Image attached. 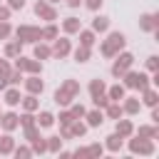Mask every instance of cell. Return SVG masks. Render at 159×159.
Returning <instances> with one entry per match:
<instances>
[{"mask_svg":"<svg viewBox=\"0 0 159 159\" xmlns=\"http://www.w3.org/2000/svg\"><path fill=\"white\" fill-rule=\"evenodd\" d=\"M77 94H80V82H77V80H65V82L57 87V92H55V102H57L60 107H70V104L77 99Z\"/></svg>","mask_w":159,"mask_h":159,"instance_id":"6da1fadb","label":"cell"},{"mask_svg":"<svg viewBox=\"0 0 159 159\" xmlns=\"http://www.w3.org/2000/svg\"><path fill=\"white\" fill-rule=\"evenodd\" d=\"M124 45H127V37L117 30V32H109V35H107V40L102 42L99 52H102L104 57H114L117 52H122V50H124Z\"/></svg>","mask_w":159,"mask_h":159,"instance_id":"7a4b0ae2","label":"cell"},{"mask_svg":"<svg viewBox=\"0 0 159 159\" xmlns=\"http://www.w3.org/2000/svg\"><path fill=\"white\" fill-rule=\"evenodd\" d=\"M114 57H117L112 62V75L114 77H122L127 70H132V65H134V55L132 52H117Z\"/></svg>","mask_w":159,"mask_h":159,"instance_id":"3957f363","label":"cell"},{"mask_svg":"<svg viewBox=\"0 0 159 159\" xmlns=\"http://www.w3.org/2000/svg\"><path fill=\"white\" fill-rule=\"evenodd\" d=\"M124 87H129V89H147L149 87V77L144 75V72H132V70H127L124 75Z\"/></svg>","mask_w":159,"mask_h":159,"instance_id":"277c9868","label":"cell"},{"mask_svg":"<svg viewBox=\"0 0 159 159\" xmlns=\"http://www.w3.org/2000/svg\"><path fill=\"white\" fill-rule=\"evenodd\" d=\"M15 70H20V72H27V75H40L42 72V62L40 60H30V57H25V55H17L15 57Z\"/></svg>","mask_w":159,"mask_h":159,"instance_id":"5b68a950","label":"cell"},{"mask_svg":"<svg viewBox=\"0 0 159 159\" xmlns=\"http://www.w3.org/2000/svg\"><path fill=\"white\" fill-rule=\"evenodd\" d=\"M129 152H132V154H142V157H149V154H154V139L134 137V139H129Z\"/></svg>","mask_w":159,"mask_h":159,"instance_id":"8992f818","label":"cell"},{"mask_svg":"<svg viewBox=\"0 0 159 159\" xmlns=\"http://www.w3.org/2000/svg\"><path fill=\"white\" fill-rule=\"evenodd\" d=\"M40 35H42V27H37V25H20L15 30V37L20 42H37Z\"/></svg>","mask_w":159,"mask_h":159,"instance_id":"52a82bcc","label":"cell"},{"mask_svg":"<svg viewBox=\"0 0 159 159\" xmlns=\"http://www.w3.org/2000/svg\"><path fill=\"white\" fill-rule=\"evenodd\" d=\"M35 15H37L40 20H47V22H55V20H57V10H55L52 2H47V0H37V2H35Z\"/></svg>","mask_w":159,"mask_h":159,"instance_id":"ba28073f","label":"cell"},{"mask_svg":"<svg viewBox=\"0 0 159 159\" xmlns=\"http://www.w3.org/2000/svg\"><path fill=\"white\" fill-rule=\"evenodd\" d=\"M52 50V57H57V60H62V57H67L70 52H72V45H70V40L67 37H55V45L50 47Z\"/></svg>","mask_w":159,"mask_h":159,"instance_id":"9c48e42d","label":"cell"},{"mask_svg":"<svg viewBox=\"0 0 159 159\" xmlns=\"http://www.w3.org/2000/svg\"><path fill=\"white\" fill-rule=\"evenodd\" d=\"M157 27H159V15L144 12V15L139 17V30H144V32H157Z\"/></svg>","mask_w":159,"mask_h":159,"instance_id":"30bf717a","label":"cell"},{"mask_svg":"<svg viewBox=\"0 0 159 159\" xmlns=\"http://www.w3.org/2000/svg\"><path fill=\"white\" fill-rule=\"evenodd\" d=\"M22 84H25L27 94H42V89H45V82L40 80V75H30V77H25Z\"/></svg>","mask_w":159,"mask_h":159,"instance_id":"8fae6325","label":"cell"},{"mask_svg":"<svg viewBox=\"0 0 159 159\" xmlns=\"http://www.w3.org/2000/svg\"><path fill=\"white\" fill-rule=\"evenodd\" d=\"M17 127H20V119H17L15 112H5V114H0V129H2V132H15Z\"/></svg>","mask_w":159,"mask_h":159,"instance_id":"7c38bea8","label":"cell"},{"mask_svg":"<svg viewBox=\"0 0 159 159\" xmlns=\"http://www.w3.org/2000/svg\"><path fill=\"white\" fill-rule=\"evenodd\" d=\"M20 99H22L20 89H17L15 84H7V87H5V104H7V107H17Z\"/></svg>","mask_w":159,"mask_h":159,"instance_id":"4fadbf2b","label":"cell"},{"mask_svg":"<svg viewBox=\"0 0 159 159\" xmlns=\"http://www.w3.org/2000/svg\"><path fill=\"white\" fill-rule=\"evenodd\" d=\"M82 119H87V122H84L87 127H99V124L104 122V112L94 107L92 112H84V117H82Z\"/></svg>","mask_w":159,"mask_h":159,"instance_id":"5bb4252c","label":"cell"},{"mask_svg":"<svg viewBox=\"0 0 159 159\" xmlns=\"http://www.w3.org/2000/svg\"><path fill=\"white\" fill-rule=\"evenodd\" d=\"M104 147L102 144H89V147H82V149H75V157H102Z\"/></svg>","mask_w":159,"mask_h":159,"instance_id":"9a60e30c","label":"cell"},{"mask_svg":"<svg viewBox=\"0 0 159 159\" xmlns=\"http://www.w3.org/2000/svg\"><path fill=\"white\" fill-rule=\"evenodd\" d=\"M80 27H82L80 17H65V20H62V32H65V35H77Z\"/></svg>","mask_w":159,"mask_h":159,"instance_id":"2e32d148","label":"cell"},{"mask_svg":"<svg viewBox=\"0 0 159 159\" xmlns=\"http://www.w3.org/2000/svg\"><path fill=\"white\" fill-rule=\"evenodd\" d=\"M114 132H117L119 137H124V139H127V137H132V134H134V124H132L129 119H122V117H119V119H117V129H114Z\"/></svg>","mask_w":159,"mask_h":159,"instance_id":"e0dca14e","label":"cell"},{"mask_svg":"<svg viewBox=\"0 0 159 159\" xmlns=\"http://www.w3.org/2000/svg\"><path fill=\"white\" fill-rule=\"evenodd\" d=\"M139 107H142L139 97H127V94H124V104H122L124 114H137V112H139Z\"/></svg>","mask_w":159,"mask_h":159,"instance_id":"ac0fdd59","label":"cell"},{"mask_svg":"<svg viewBox=\"0 0 159 159\" xmlns=\"http://www.w3.org/2000/svg\"><path fill=\"white\" fill-rule=\"evenodd\" d=\"M102 112H104V117H109V119H114V122H117V119L124 114V109H122V104H119V102H109V104H107Z\"/></svg>","mask_w":159,"mask_h":159,"instance_id":"d6986e66","label":"cell"},{"mask_svg":"<svg viewBox=\"0 0 159 159\" xmlns=\"http://www.w3.org/2000/svg\"><path fill=\"white\" fill-rule=\"evenodd\" d=\"M35 122H37V127H40V129H47V127H52V124H55V114H52V112H47V109H42V112L35 117Z\"/></svg>","mask_w":159,"mask_h":159,"instance_id":"ffe728a7","label":"cell"},{"mask_svg":"<svg viewBox=\"0 0 159 159\" xmlns=\"http://www.w3.org/2000/svg\"><path fill=\"white\" fill-rule=\"evenodd\" d=\"M92 30L94 32H107L109 30V17L107 15H94L92 17Z\"/></svg>","mask_w":159,"mask_h":159,"instance_id":"44dd1931","label":"cell"},{"mask_svg":"<svg viewBox=\"0 0 159 159\" xmlns=\"http://www.w3.org/2000/svg\"><path fill=\"white\" fill-rule=\"evenodd\" d=\"M124 94H127V87H124V84H112V87L107 89L109 102H119V99H124Z\"/></svg>","mask_w":159,"mask_h":159,"instance_id":"7402d4cb","label":"cell"},{"mask_svg":"<svg viewBox=\"0 0 159 159\" xmlns=\"http://www.w3.org/2000/svg\"><path fill=\"white\" fill-rule=\"evenodd\" d=\"M20 104H22V109H25V112H37L40 99H37V94H27V97H22V99H20Z\"/></svg>","mask_w":159,"mask_h":159,"instance_id":"603a6c76","label":"cell"},{"mask_svg":"<svg viewBox=\"0 0 159 159\" xmlns=\"http://www.w3.org/2000/svg\"><path fill=\"white\" fill-rule=\"evenodd\" d=\"M12 149H15V139L10 137V132H5L0 137V154H12Z\"/></svg>","mask_w":159,"mask_h":159,"instance_id":"cb8c5ba5","label":"cell"},{"mask_svg":"<svg viewBox=\"0 0 159 159\" xmlns=\"http://www.w3.org/2000/svg\"><path fill=\"white\" fill-rule=\"evenodd\" d=\"M77 35H80V45H84V47H92L94 40H97V37H94V35H97L94 30H82V27H80Z\"/></svg>","mask_w":159,"mask_h":159,"instance_id":"d4e9b609","label":"cell"},{"mask_svg":"<svg viewBox=\"0 0 159 159\" xmlns=\"http://www.w3.org/2000/svg\"><path fill=\"white\" fill-rule=\"evenodd\" d=\"M20 50H22V42H20V40H10V42L5 45V57L15 60V57L20 55Z\"/></svg>","mask_w":159,"mask_h":159,"instance_id":"484cf974","label":"cell"},{"mask_svg":"<svg viewBox=\"0 0 159 159\" xmlns=\"http://www.w3.org/2000/svg\"><path fill=\"white\" fill-rule=\"evenodd\" d=\"M157 89L154 87H147V89H142V102L147 104V107H157Z\"/></svg>","mask_w":159,"mask_h":159,"instance_id":"4316f807","label":"cell"},{"mask_svg":"<svg viewBox=\"0 0 159 159\" xmlns=\"http://www.w3.org/2000/svg\"><path fill=\"white\" fill-rule=\"evenodd\" d=\"M122 144H124V137H119V134L114 132V134H109V137H107V144H104V147H107L109 152H119V149H122Z\"/></svg>","mask_w":159,"mask_h":159,"instance_id":"83f0119b","label":"cell"},{"mask_svg":"<svg viewBox=\"0 0 159 159\" xmlns=\"http://www.w3.org/2000/svg\"><path fill=\"white\" fill-rule=\"evenodd\" d=\"M32 55H35V60H40V62H42V60H50V57H52V50H50L47 45L37 42V45H35V52H32Z\"/></svg>","mask_w":159,"mask_h":159,"instance_id":"f1b7e54d","label":"cell"},{"mask_svg":"<svg viewBox=\"0 0 159 159\" xmlns=\"http://www.w3.org/2000/svg\"><path fill=\"white\" fill-rule=\"evenodd\" d=\"M87 89H89L92 97H97V94H104V92H107V84L97 77V80H89V87H87Z\"/></svg>","mask_w":159,"mask_h":159,"instance_id":"f546056e","label":"cell"},{"mask_svg":"<svg viewBox=\"0 0 159 159\" xmlns=\"http://www.w3.org/2000/svg\"><path fill=\"white\" fill-rule=\"evenodd\" d=\"M87 124L82 122V119H72V124H70V132H72V137H84L87 134Z\"/></svg>","mask_w":159,"mask_h":159,"instance_id":"4dcf8cb0","label":"cell"},{"mask_svg":"<svg viewBox=\"0 0 159 159\" xmlns=\"http://www.w3.org/2000/svg\"><path fill=\"white\" fill-rule=\"evenodd\" d=\"M10 62L7 60H0V89H5L7 87V75H10Z\"/></svg>","mask_w":159,"mask_h":159,"instance_id":"1f68e13d","label":"cell"},{"mask_svg":"<svg viewBox=\"0 0 159 159\" xmlns=\"http://www.w3.org/2000/svg\"><path fill=\"white\" fill-rule=\"evenodd\" d=\"M89 55H92V47L80 45V47L75 50V62H87V60H89Z\"/></svg>","mask_w":159,"mask_h":159,"instance_id":"d6a6232c","label":"cell"},{"mask_svg":"<svg viewBox=\"0 0 159 159\" xmlns=\"http://www.w3.org/2000/svg\"><path fill=\"white\" fill-rule=\"evenodd\" d=\"M137 137H144V139H157V137H159V129H157V127H139V129H137Z\"/></svg>","mask_w":159,"mask_h":159,"instance_id":"836d02e7","label":"cell"},{"mask_svg":"<svg viewBox=\"0 0 159 159\" xmlns=\"http://www.w3.org/2000/svg\"><path fill=\"white\" fill-rule=\"evenodd\" d=\"M45 142H47V152H60V149H62V142H65V139H62L60 134H55V137H47Z\"/></svg>","mask_w":159,"mask_h":159,"instance_id":"e575fe53","label":"cell"},{"mask_svg":"<svg viewBox=\"0 0 159 159\" xmlns=\"http://www.w3.org/2000/svg\"><path fill=\"white\" fill-rule=\"evenodd\" d=\"M30 149H32V154H45V152H47V142H45L42 137H37V139L30 142Z\"/></svg>","mask_w":159,"mask_h":159,"instance_id":"d590c367","label":"cell"},{"mask_svg":"<svg viewBox=\"0 0 159 159\" xmlns=\"http://www.w3.org/2000/svg\"><path fill=\"white\" fill-rule=\"evenodd\" d=\"M60 32H57V25L55 22H50L47 27H42V35H40V40H55Z\"/></svg>","mask_w":159,"mask_h":159,"instance_id":"8d00e7d4","label":"cell"},{"mask_svg":"<svg viewBox=\"0 0 159 159\" xmlns=\"http://www.w3.org/2000/svg\"><path fill=\"white\" fill-rule=\"evenodd\" d=\"M17 119H20V127H22V129L30 127V124H37L35 117H32V112H25V109H22V114H17Z\"/></svg>","mask_w":159,"mask_h":159,"instance_id":"74e56055","label":"cell"},{"mask_svg":"<svg viewBox=\"0 0 159 159\" xmlns=\"http://www.w3.org/2000/svg\"><path fill=\"white\" fill-rule=\"evenodd\" d=\"M84 112H87V109H84L80 102H72V104H70V114H72L75 119H82V117H84Z\"/></svg>","mask_w":159,"mask_h":159,"instance_id":"f35d334b","label":"cell"},{"mask_svg":"<svg viewBox=\"0 0 159 159\" xmlns=\"http://www.w3.org/2000/svg\"><path fill=\"white\" fill-rule=\"evenodd\" d=\"M37 137H40V127H37V124L25 127V139H27V142H32V139H37Z\"/></svg>","mask_w":159,"mask_h":159,"instance_id":"ab89813d","label":"cell"},{"mask_svg":"<svg viewBox=\"0 0 159 159\" xmlns=\"http://www.w3.org/2000/svg\"><path fill=\"white\" fill-rule=\"evenodd\" d=\"M12 35V25L7 20H0V40H7Z\"/></svg>","mask_w":159,"mask_h":159,"instance_id":"60d3db41","label":"cell"},{"mask_svg":"<svg viewBox=\"0 0 159 159\" xmlns=\"http://www.w3.org/2000/svg\"><path fill=\"white\" fill-rule=\"evenodd\" d=\"M20 82H22V72H20V70H10V75H7V84H15V87H17Z\"/></svg>","mask_w":159,"mask_h":159,"instance_id":"b9f144b4","label":"cell"},{"mask_svg":"<svg viewBox=\"0 0 159 159\" xmlns=\"http://www.w3.org/2000/svg\"><path fill=\"white\" fill-rule=\"evenodd\" d=\"M92 102H94V107H97V109H104V107L109 104V97H107V92H104V94H97V97H92Z\"/></svg>","mask_w":159,"mask_h":159,"instance_id":"7bdbcfd3","label":"cell"},{"mask_svg":"<svg viewBox=\"0 0 159 159\" xmlns=\"http://www.w3.org/2000/svg\"><path fill=\"white\" fill-rule=\"evenodd\" d=\"M55 119H60V124H72V119H75V117L70 114V109H62V112H60V117H55Z\"/></svg>","mask_w":159,"mask_h":159,"instance_id":"ee69618b","label":"cell"},{"mask_svg":"<svg viewBox=\"0 0 159 159\" xmlns=\"http://www.w3.org/2000/svg\"><path fill=\"white\" fill-rule=\"evenodd\" d=\"M12 154H15L17 159H20V157H30V154H32V149H30V147H15V149H12Z\"/></svg>","mask_w":159,"mask_h":159,"instance_id":"f6af8a7d","label":"cell"},{"mask_svg":"<svg viewBox=\"0 0 159 159\" xmlns=\"http://www.w3.org/2000/svg\"><path fill=\"white\" fill-rule=\"evenodd\" d=\"M82 2L87 5V10H92V12H97V10L102 7V2H104V0H82Z\"/></svg>","mask_w":159,"mask_h":159,"instance_id":"bcb514c9","label":"cell"},{"mask_svg":"<svg viewBox=\"0 0 159 159\" xmlns=\"http://www.w3.org/2000/svg\"><path fill=\"white\" fill-rule=\"evenodd\" d=\"M157 67H159V57L152 55V57L147 60V70H149V72H157Z\"/></svg>","mask_w":159,"mask_h":159,"instance_id":"7dc6e473","label":"cell"},{"mask_svg":"<svg viewBox=\"0 0 159 159\" xmlns=\"http://www.w3.org/2000/svg\"><path fill=\"white\" fill-rule=\"evenodd\" d=\"M7 7L10 10H22L25 7V0H7Z\"/></svg>","mask_w":159,"mask_h":159,"instance_id":"c3c4849f","label":"cell"},{"mask_svg":"<svg viewBox=\"0 0 159 159\" xmlns=\"http://www.w3.org/2000/svg\"><path fill=\"white\" fill-rule=\"evenodd\" d=\"M10 12H12V10H10L7 5H0V20H7V17H10Z\"/></svg>","mask_w":159,"mask_h":159,"instance_id":"681fc988","label":"cell"},{"mask_svg":"<svg viewBox=\"0 0 159 159\" xmlns=\"http://www.w3.org/2000/svg\"><path fill=\"white\" fill-rule=\"evenodd\" d=\"M65 2H67L70 7H80V2H82V0H65Z\"/></svg>","mask_w":159,"mask_h":159,"instance_id":"f907efd6","label":"cell"},{"mask_svg":"<svg viewBox=\"0 0 159 159\" xmlns=\"http://www.w3.org/2000/svg\"><path fill=\"white\" fill-rule=\"evenodd\" d=\"M152 119H154V122H159V112H157V107H152Z\"/></svg>","mask_w":159,"mask_h":159,"instance_id":"816d5d0a","label":"cell"},{"mask_svg":"<svg viewBox=\"0 0 159 159\" xmlns=\"http://www.w3.org/2000/svg\"><path fill=\"white\" fill-rule=\"evenodd\" d=\"M47 2H52V5H55V2H60V0H47Z\"/></svg>","mask_w":159,"mask_h":159,"instance_id":"f5cc1de1","label":"cell"},{"mask_svg":"<svg viewBox=\"0 0 159 159\" xmlns=\"http://www.w3.org/2000/svg\"><path fill=\"white\" fill-rule=\"evenodd\" d=\"M0 114H2V112H0Z\"/></svg>","mask_w":159,"mask_h":159,"instance_id":"db71d44e","label":"cell"}]
</instances>
